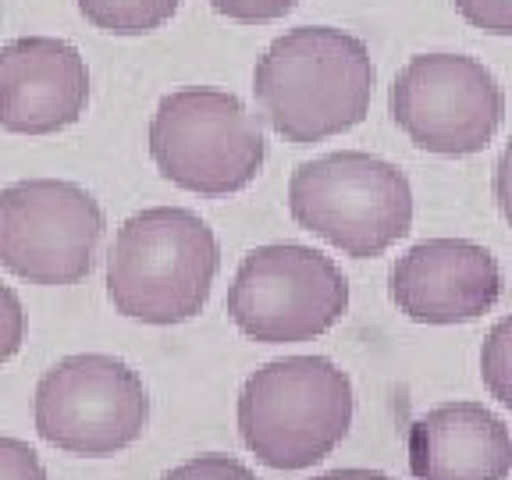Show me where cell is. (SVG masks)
<instances>
[{
	"label": "cell",
	"instance_id": "ac0fdd59",
	"mask_svg": "<svg viewBox=\"0 0 512 480\" xmlns=\"http://www.w3.org/2000/svg\"><path fill=\"white\" fill-rule=\"evenodd\" d=\"M0 480H47V466L29 441L0 434Z\"/></svg>",
	"mask_w": 512,
	"mask_h": 480
},
{
	"label": "cell",
	"instance_id": "7c38bea8",
	"mask_svg": "<svg viewBox=\"0 0 512 480\" xmlns=\"http://www.w3.org/2000/svg\"><path fill=\"white\" fill-rule=\"evenodd\" d=\"M416 480H509L512 431L480 402H445L409 427Z\"/></svg>",
	"mask_w": 512,
	"mask_h": 480
},
{
	"label": "cell",
	"instance_id": "7402d4cb",
	"mask_svg": "<svg viewBox=\"0 0 512 480\" xmlns=\"http://www.w3.org/2000/svg\"><path fill=\"white\" fill-rule=\"evenodd\" d=\"M0 18H4V4H0Z\"/></svg>",
	"mask_w": 512,
	"mask_h": 480
},
{
	"label": "cell",
	"instance_id": "3957f363",
	"mask_svg": "<svg viewBox=\"0 0 512 480\" xmlns=\"http://www.w3.org/2000/svg\"><path fill=\"white\" fill-rule=\"evenodd\" d=\"M352 381L328 356H285L246 377L239 392L242 445L271 470L328 459L352 427Z\"/></svg>",
	"mask_w": 512,
	"mask_h": 480
},
{
	"label": "cell",
	"instance_id": "ba28073f",
	"mask_svg": "<svg viewBox=\"0 0 512 480\" xmlns=\"http://www.w3.org/2000/svg\"><path fill=\"white\" fill-rule=\"evenodd\" d=\"M104 239V207L64 178H22L0 189V267L29 285H79Z\"/></svg>",
	"mask_w": 512,
	"mask_h": 480
},
{
	"label": "cell",
	"instance_id": "277c9868",
	"mask_svg": "<svg viewBox=\"0 0 512 480\" xmlns=\"http://www.w3.org/2000/svg\"><path fill=\"white\" fill-rule=\"evenodd\" d=\"M288 214L303 232L356 260L384 256L413 228V189L392 160L338 150L288 178Z\"/></svg>",
	"mask_w": 512,
	"mask_h": 480
},
{
	"label": "cell",
	"instance_id": "30bf717a",
	"mask_svg": "<svg viewBox=\"0 0 512 480\" xmlns=\"http://www.w3.org/2000/svg\"><path fill=\"white\" fill-rule=\"evenodd\" d=\"M388 292L402 317L431 328L470 324L502 299V267L470 239H424L395 260Z\"/></svg>",
	"mask_w": 512,
	"mask_h": 480
},
{
	"label": "cell",
	"instance_id": "4fadbf2b",
	"mask_svg": "<svg viewBox=\"0 0 512 480\" xmlns=\"http://www.w3.org/2000/svg\"><path fill=\"white\" fill-rule=\"evenodd\" d=\"M182 0H79V11L93 29L107 36H150L178 15Z\"/></svg>",
	"mask_w": 512,
	"mask_h": 480
},
{
	"label": "cell",
	"instance_id": "5bb4252c",
	"mask_svg": "<svg viewBox=\"0 0 512 480\" xmlns=\"http://www.w3.org/2000/svg\"><path fill=\"white\" fill-rule=\"evenodd\" d=\"M480 381L491 399H498L505 409H512V313L502 317L484 338L480 349Z\"/></svg>",
	"mask_w": 512,
	"mask_h": 480
},
{
	"label": "cell",
	"instance_id": "52a82bcc",
	"mask_svg": "<svg viewBox=\"0 0 512 480\" xmlns=\"http://www.w3.org/2000/svg\"><path fill=\"white\" fill-rule=\"evenodd\" d=\"M32 420L47 445L68 456L104 459L143 438L150 424V392L139 370L118 356L75 352L40 377Z\"/></svg>",
	"mask_w": 512,
	"mask_h": 480
},
{
	"label": "cell",
	"instance_id": "8992f818",
	"mask_svg": "<svg viewBox=\"0 0 512 480\" xmlns=\"http://www.w3.org/2000/svg\"><path fill=\"white\" fill-rule=\"evenodd\" d=\"M224 310L242 335L260 345L310 342L345 317L349 281L320 249L267 242L242 256Z\"/></svg>",
	"mask_w": 512,
	"mask_h": 480
},
{
	"label": "cell",
	"instance_id": "7a4b0ae2",
	"mask_svg": "<svg viewBox=\"0 0 512 480\" xmlns=\"http://www.w3.org/2000/svg\"><path fill=\"white\" fill-rule=\"evenodd\" d=\"M221 271L217 235L189 207L125 217L107 253V299L128 320L171 328L200 317Z\"/></svg>",
	"mask_w": 512,
	"mask_h": 480
},
{
	"label": "cell",
	"instance_id": "44dd1931",
	"mask_svg": "<svg viewBox=\"0 0 512 480\" xmlns=\"http://www.w3.org/2000/svg\"><path fill=\"white\" fill-rule=\"evenodd\" d=\"M313 480H395V477H388L381 470H363V466H345V470H328Z\"/></svg>",
	"mask_w": 512,
	"mask_h": 480
},
{
	"label": "cell",
	"instance_id": "e0dca14e",
	"mask_svg": "<svg viewBox=\"0 0 512 480\" xmlns=\"http://www.w3.org/2000/svg\"><path fill=\"white\" fill-rule=\"evenodd\" d=\"M466 25L488 36H512V0H452Z\"/></svg>",
	"mask_w": 512,
	"mask_h": 480
},
{
	"label": "cell",
	"instance_id": "8fae6325",
	"mask_svg": "<svg viewBox=\"0 0 512 480\" xmlns=\"http://www.w3.org/2000/svg\"><path fill=\"white\" fill-rule=\"evenodd\" d=\"M89 107L86 57L57 36H18L0 47V128L54 136Z\"/></svg>",
	"mask_w": 512,
	"mask_h": 480
},
{
	"label": "cell",
	"instance_id": "9c48e42d",
	"mask_svg": "<svg viewBox=\"0 0 512 480\" xmlns=\"http://www.w3.org/2000/svg\"><path fill=\"white\" fill-rule=\"evenodd\" d=\"M388 111L406 139L438 157H473L505 121V93L491 68L466 54H416L399 68Z\"/></svg>",
	"mask_w": 512,
	"mask_h": 480
},
{
	"label": "cell",
	"instance_id": "5b68a950",
	"mask_svg": "<svg viewBox=\"0 0 512 480\" xmlns=\"http://www.w3.org/2000/svg\"><path fill=\"white\" fill-rule=\"evenodd\" d=\"M146 139L160 175L192 196L249 189L267 160L260 118L235 93L214 86H185L164 96Z\"/></svg>",
	"mask_w": 512,
	"mask_h": 480
},
{
	"label": "cell",
	"instance_id": "2e32d148",
	"mask_svg": "<svg viewBox=\"0 0 512 480\" xmlns=\"http://www.w3.org/2000/svg\"><path fill=\"white\" fill-rule=\"evenodd\" d=\"M207 4L221 18H228V22L267 25V22H278V18H285L288 11L296 8L299 0H207Z\"/></svg>",
	"mask_w": 512,
	"mask_h": 480
},
{
	"label": "cell",
	"instance_id": "9a60e30c",
	"mask_svg": "<svg viewBox=\"0 0 512 480\" xmlns=\"http://www.w3.org/2000/svg\"><path fill=\"white\" fill-rule=\"evenodd\" d=\"M160 480H256L242 459L224 456V452H207V456L185 459L175 470H168Z\"/></svg>",
	"mask_w": 512,
	"mask_h": 480
},
{
	"label": "cell",
	"instance_id": "6da1fadb",
	"mask_svg": "<svg viewBox=\"0 0 512 480\" xmlns=\"http://www.w3.org/2000/svg\"><path fill=\"white\" fill-rule=\"evenodd\" d=\"M374 57L335 25H296L260 54L253 96L267 125L292 146H313L363 125L374 100Z\"/></svg>",
	"mask_w": 512,
	"mask_h": 480
},
{
	"label": "cell",
	"instance_id": "ffe728a7",
	"mask_svg": "<svg viewBox=\"0 0 512 480\" xmlns=\"http://www.w3.org/2000/svg\"><path fill=\"white\" fill-rule=\"evenodd\" d=\"M491 189H495V203L502 210V217L512 228V139L505 143L502 157L495 164V178H491Z\"/></svg>",
	"mask_w": 512,
	"mask_h": 480
},
{
	"label": "cell",
	"instance_id": "d6986e66",
	"mask_svg": "<svg viewBox=\"0 0 512 480\" xmlns=\"http://www.w3.org/2000/svg\"><path fill=\"white\" fill-rule=\"evenodd\" d=\"M25 342V310L22 299L11 285L0 281V367L8 360H15L18 349Z\"/></svg>",
	"mask_w": 512,
	"mask_h": 480
}]
</instances>
